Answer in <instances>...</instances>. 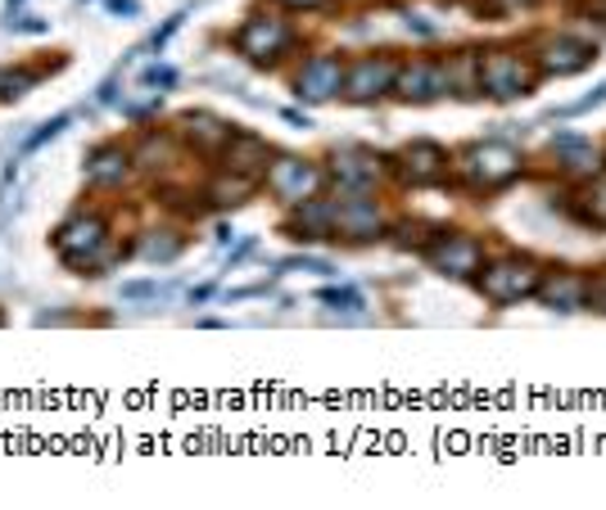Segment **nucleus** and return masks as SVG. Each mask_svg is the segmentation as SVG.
Returning a JSON list of instances; mask_svg holds the SVG:
<instances>
[{
	"mask_svg": "<svg viewBox=\"0 0 606 510\" xmlns=\"http://www.w3.org/2000/svg\"><path fill=\"white\" fill-rule=\"evenodd\" d=\"M525 177V154L507 140H470L461 150V181L476 186L480 194L507 190Z\"/></svg>",
	"mask_w": 606,
	"mask_h": 510,
	"instance_id": "nucleus-1",
	"label": "nucleus"
},
{
	"mask_svg": "<svg viewBox=\"0 0 606 510\" xmlns=\"http://www.w3.org/2000/svg\"><path fill=\"white\" fill-rule=\"evenodd\" d=\"M538 87V68L525 50L516 46H494L480 54V96L485 100H498V104H511L520 96H529Z\"/></svg>",
	"mask_w": 606,
	"mask_h": 510,
	"instance_id": "nucleus-2",
	"label": "nucleus"
},
{
	"mask_svg": "<svg viewBox=\"0 0 606 510\" xmlns=\"http://www.w3.org/2000/svg\"><path fill=\"white\" fill-rule=\"evenodd\" d=\"M538 280H544V267H538L529 253H503V258H489L476 276L480 294L494 303V308H511L520 299H534Z\"/></svg>",
	"mask_w": 606,
	"mask_h": 510,
	"instance_id": "nucleus-3",
	"label": "nucleus"
},
{
	"mask_svg": "<svg viewBox=\"0 0 606 510\" xmlns=\"http://www.w3.org/2000/svg\"><path fill=\"white\" fill-rule=\"evenodd\" d=\"M421 253L448 280H476L480 267L489 262L485 244L476 236H461V231H430V240L421 244Z\"/></svg>",
	"mask_w": 606,
	"mask_h": 510,
	"instance_id": "nucleus-4",
	"label": "nucleus"
},
{
	"mask_svg": "<svg viewBox=\"0 0 606 510\" xmlns=\"http://www.w3.org/2000/svg\"><path fill=\"white\" fill-rule=\"evenodd\" d=\"M389 236V212L376 194H340L335 199V240L376 244Z\"/></svg>",
	"mask_w": 606,
	"mask_h": 510,
	"instance_id": "nucleus-5",
	"label": "nucleus"
},
{
	"mask_svg": "<svg viewBox=\"0 0 606 510\" xmlns=\"http://www.w3.org/2000/svg\"><path fill=\"white\" fill-rule=\"evenodd\" d=\"M529 59L538 68V78H570V72H584L597 59V46L579 32H544L529 46Z\"/></svg>",
	"mask_w": 606,
	"mask_h": 510,
	"instance_id": "nucleus-6",
	"label": "nucleus"
},
{
	"mask_svg": "<svg viewBox=\"0 0 606 510\" xmlns=\"http://www.w3.org/2000/svg\"><path fill=\"white\" fill-rule=\"evenodd\" d=\"M105 217L100 212H78V217H69V222L59 227V236H54V249L69 258V267L73 271H100L109 258H100L96 249H105Z\"/></svg>",
	"mask_w": 606,
	"mask_h": 510,
	"instance_id": "nucleus-7",
	"label": "nucleus"
},
{
	"mask_svg": "<svg viewBox=\"0 0 606 510\" xmlns=\"http://www.w3.org/2000/svg\"><path fill=\"white\" fill-rule=\"evenodd\" d=\"M394 78H398V59H394V54L354 59V63L345 68V91H340V100H349V104H380L385 96H394Z\"/></svg>",
	"mask_w": 606,
	"mask_h": 510,
	"instance_id": "nucleus-8",
	"label": "nucleus"
},
{
	"mask_svg": "<svg viewBox=\"0 0 606 510\" xmlns=\"http://www.w3.org/2000/svg\"><path fill=\"white\" fill-rule=\"evenodd\" d=\"M385 159L362 150V144H345V150H330L326 159V181L340 186V194H371L380 186Z\"/></svg>",
	"mask_w": 606,
	"mask_h": 510,
	"instance_id": "nucleus-9",
	"label": "nucleus"
},
{
	"mask_svg": "<svg viewBox=\"0 0 606 510\" xmlns=\"http://www.w3.org/2000/svg\"><path fill=\"white\" fill-rule=\"evenodd\" d=\"M267 190H272L281 203H304V199H312V194H321V186H326V168H317V163H308V159H295V154H277L272 163H267Z\"/></svg>",
	"mask_w": 606,
	"mask_h": 510,
	"instance_id": "nucleus-10",
	"label": "nucleus"
},
{
	"mask_svg": "<svg viewBox=\"0 0 606 510\" xmlns=\"http://www.w3.org/2000/svg\"><path fill=\"white\" fill-rule=\"evenodd\" d=\"M290 46H295V32H290V23L277 19V14H254V19H245L240 32H236V50H240L249 63H277Z\"/></svg>",
	"mask_w": 606,
	"mask_h": 510,
	"instance_id": "nucleus-11",
	"label": "nucleus"
},
{
	"mask_svg": "<svg viewBox=\"0 0 606 510\" xmlns=\"http://www.w3.org/2000/svg\"><path fill=\"white\" fill-rule=\"evenodd\" d=\"M394 100H403V104H435V100H448L444 59H398Z\"/></svg>",
	"mask_w": 606,
	"mask_h": 510,
	"instance_id": "nucleus-12",
	"label": "nucleus"
},
{
	"mask_svg": "<svg viewBox=\"0 0 606 510\" xmlns=\"http://www.w3.org/2000/svg\"><path fill=\"white\" fill-rule=\"evenodd\" d=\"M345 59L340 54H317L304 63V72L295 78V96L308 104H326V100H340L345 91Z\"/></svg>",
	"mask_w": 606,
	"mask_h": 510,
	"instance_id": "nucleus-13",
	"label": "nucleus"
},
{
	"mask_svg": "<svg viewBox=\"0 0 606 510\" xmlns=\"http://www.w3.org/2000/svg\"><path fill=\"white\" fill-rule=\"evenodd\" d=\"M548 159L570 177V181H588V177H597L602 168H606V154L597 150V144L588 140V136H575V131H562V136H553V144H548Z\"/></svg>",
	"mask_w": 606,
	"mask_h": 510,
	"instance_id": "nucleus-14",
	"label": "nucleus"
},
{
	"mask_svg": "<svg viewBox=\"0 0 606 510\" xmlns=\"http://www.w3.org/2000/svg\"><path fill=\"white\" fill-rule=\"evenodd\" d=\"M398 163H403V181H413V186H435V181H448V172H453L448 150H444V144H435V140L403 144Z\"/></svg>",
	"mask_w": 606,
	"mask_h": 510,
	"instance_id": "nucleus-15",
	"label": "nucleus"
},
{
	"mask_svg": "<svg viewBox=\"0 0 606 510\" xmlns=\"http://www.w3.org/2000/svg\"><path fill=\"white\" fill-rule=\"evenodd\" d=\"M534 299L544 303L548 312H562V317H570V312H579L584 308V299H588V276L584 271H544V280H538V289H534Z\"/></svg>",
	"mask_w": 606,
	"mask_h": 510,
	"instance_id": "nucleus-16",
	"label": "nucleus"
},
{
	"mask_svg": "<svg viewBox=\"0 0 606 510\" xmlns=\"http://www.w3.org/2000/svg\"><path fill=\"white\" fill-rule=\"evenodd\" d=\"M286 236H290V240H304V244H326V240H335V199L312 194V199L295 203L290 222H286Z\"/></svg>",
	"mask_w": 606,
	"mask_h": 510,
	"instance_id": "nucleus-17",
	"label": "nucleus"
},
{
	"mask_svg": "<svg viewBox=\"0 0 606 510\" xmlns=\"http://www.w3.org/2000/svg\"><path fill=\"white\" fill-rule=\"evenodd\" d=\"M272 159H277V154L267 150V140H258V136H236V140L222 144V168L236 172V177L262 181V177H267V163H272Z\"/></svg>",
	"mask_w": 606,
	"mask_h": 510,
	"instance_id": "nucleus-18",
	"label": "nucleus"
},
{
	"mask_svg": "<svg viewBox=\"0 0 606 510\" xmlns=\"http://www.w3.org/2000/svg\"><path fill=\"white\" fill-rule=\"evenodd\" d=\"M480 54L485 50L466 46V50H453L444 59V82H448L453 100H480Z\"/></svg>",
	"mask_w": 606,
	"mask_h": 510,
	"instance_id": "nucleus-19",
	"label": "nucleus"
},
{
	"mask_svg": "<svg viewBox=\"0 0 606 510\" xmlns=\"http://www.w3.org/2000/svg\"><path fill=\"white\" fill-rule=\"evenodd\" d=\"M131 172H137V163H131V154L122 144H100V150L87 154V177L105 190H122L131 181Z\"/></svg>",
	"mask_w": 606,
	"mask_h": 510,
	"instance_id": "nucleus-20",
	"label": "nucleus"
},
{
	"mask_svg": "<svg viewBox=\"0 0 606 510\" xmlns=\"http://www.w3.org/2000/svg\"><path fill=\"white\" fill-rule=\"evenodd\" d=\"M254 190H258V181H254V177H236V172H222V177H209V190H205V199H209V208H218V212H231V208L249 203V199H254Z\"/></svg>",
	"mask_w": 606,
	"mask_h": 510,
	"instance_id": "nucleus-21",
	"label": "nucleus"
},
{
	"mask_svg": "<svg viewBox=\"0 0 606 510\" xmlns=\"http://www.w3.org/2000/svg\"><path fill=\"white\" fill-rule=\"evenodd\" d=\"M181 131L195 136L190 144H199V150H209V154H222V144L231 140V127H227L222 118H213V113H186V118H181Z\"/></svg>",
	"mask_w": 606,
	"mask_h": 510,
	"instance_id": "nucleus-22",
	"label": "nucleus"
},
{
	"mask_svg": "<svg viewBox=\"0 0 606 510\" xmlns=\"http://www.w3.org/2000/svg\"><path fill=\"white\" fill-rule=\"evenodd\" d=\"M579 212H584V222H593V227H606V172H597V177H588V186H584V203H579Z\"/></svg>",
	"mask_w": 606,
	"mask_h": 510,
	"instance_id": "nucleus-23",
	"label": "nucleus"
},
{
	"mask_svg": "<svg viewBox=\"0 0 606 510\" xmlns=\"http://www.w3.org/2000/svg\"><path fill=\"white\" fill-rule=\"evenodd\" d=\"M168 136H146L141 140V150L137 154H131V163H137L141 172H155V168H168Z\"/></svg>",
	"mask_w": 606,
	"mask_h": 510,
	"instance_id": "nucleus-24",
	"label": "nucleus"
},
{
	"mask_svg": "<svg viewBox=\"0 0 606 510\" xmlns=\"http://www.w3.org/2000/svg\"><path fill=\"white\" fill-rule=\"evenodd\" d=\"M177 253H181V236H172V231H155V236L141 240V258L146 262H172Z\"/></svg>",
	"mask_w": 606,
	"mask_h": 510,
	"instance_id": "nucleus-25",
	"label": "nucleus"
},
{
	"mask_svg": "<svg viewBox=\"0 0 606 510\" xmlns=\"http://www.w3.org/2000/svg\"><path fill=\"white\" fill-rule=\"evenodd\" d=\"M32 87H37L32 72H23V68H6V72H0V104H6V100H19V96H28Z\"/></svg>",
	"mask_w": 606,
	"mask_h": 510,
	"instance_id": "nucleus-26",
	"label": "nucleus"
},
{
	"mask_svg": "<svg viewBox=\"0 0 606 510\" xmlns=\"http://www.w3.org/2000/svg\"><path fill=\"white\" fill-rule=\"evenodd\" d=\"M118 299L122 303H150V299H163V289L155 280H131V284H118Z\"/></svg>",
	"mask_w": 606,
	"mask_h": 510,
	"instance_id": "nucleus-27",
	"label": "nucleus"
},
{
	"mask_svg": "<svg viewBox=\"0 0 606 510\" xmlns=\"http://www.w3.org/2000/svg\"><path fill=\"white\" fill-rule=\"evenodd\" d=\"M63 127H69V118H54V122L37 127V131H32V140H23V150H19V154H37V150H41V144H50V140H54V136H59Z\"/></svg>",
	"mask_w": 606,
	"mask_h": 510,
	"instance_id": "nucleus-28",
	"label": "nucleus"
},
{
	"mask_svg": "<svg viewBox=\"0 0 606 510\" xmlns=\"http://www.w3.org/2000/svg\"><path fill=\"white\" fill-rule=\"evenodd\" d=\"M317 299H321V303H330V308H349V312H358V308H362V294H358V289H321Z\"/></svg>",
	"mask_w": 606,
	"mask_h": 510,
	"instance_id": "nucleus-29",
	"label": "nucleus"
},
{
	"mask_svg": "<svg viewBox=\"0 0 606 510\" xmlns=\"http://www.w3.org/2000/svg\"><path fill=\"white\" fill-rule=\"evenodd\" d=\"M584 308H593V312L606 317V271H602V276H588V299H584Z\"/></svg>",
	"mask_w": 606,
	"mask_h": 510,
	"instance_id": "nucleus-30",
	"label": "nucleus"
},
{
	"mask_svg": "<svg viewBox=\"0 0 606 510\" xmlns=\"http://www.w3.org/2000/svg\"><path fill=\"white\" fill-rule=\"evenodd\" d=\"M172 82H177V72H172L168 63H155V68L146 72V87H163V91H168Z\"/></svg>",
	"mask_w": 606,
	"mask_h": 510,
	"instance_id": "nucleus-31",
	"label": "nucleus"
},
{
	"mask_svg": "<svg viewBox=\"0 0 606 510\" xmlns=\"http://www.w3.org/2000/svg\"><path fill=\"white\" fill-rule=\"evenodd\" d=\"M529 6H538V0H489V14H520V10H529Z\"/></svg>",
	"mask_w": 606,
	"mask_h": 510,
	"instance_id": "nucleus-32",
	"label": "nucleus"
},
{
	"mask_svg": "<svg viewBox=\"0 0 606 510\" xmlns=\"http://www.w3.org/2000/svg\"><path fill=\"white\" fill-rule=\"evenodd\" d=\"M286 267H295V271H312V276H330V262H317V258H290Z\"/></svg>",
	"mask_w": 606,
	"mask_h": 510,
	"instance_id": "nucleus-33",
	"label": "nucleus"
},
{
	"mask_svg": "<svg viewBox=\"0 0 606 510\" xmlns=\"http://www.w3.org/2000/svg\"><path fill=\"white\" fill-rule=\"evenodd\" d=\"M281 10H321V6H330V0H277Z\"/></svg>",
	"mask_w": 606,
	"mask_h": 510,
	"instance_id": "nucleus-34",
	"label": "nucleus"
},
{
	"mask_svg": "<svg viewBox=\"0 0 606 510\" xmlns=\"http://www.w3.org/2000/svg\"><path fill=\"white\" fill-rule=\"evenodd\" d=\"M109 10H113V14H127V19H131V14H137V0H109Z\"/></svg>",
	"mask_w": 606,
	"mask_h": 510,
	"instance_id": "nucleus-35",
	"label": "nucleus"
},
{
	"mask_svg": "<svg viewBox=\"0 0 606 510\" xmlns=\"http://www.w3.org/2000/svg\"><path fill=\"white\" fill-rule=\"evenodd\" d=\"M218 289L213 284H199V289H190V303H205V299H213Z\"/></svg>",
	"mask_w": 606,
	"mask_h": 510,
	"instance_id": "nucleus-36",
	"label": "nucleus"
},
{
	"mask_svg": "<svg viewBox=\"0 0 606 510\" xmlns=\"http://www.w3.org/2000/svg\"><path fill=\"white\" fill-rule=\"evenodd\" d=\"M281 118H286L290 127H308V113H295V109H281Z\"/></svg>",
	"mask_w": 606,
	"mask_h": 510,
	"instance_id": "nucleus-37",
	"label": "nucleus"
},
{
	"mask_svg": "<svg viewBox=\"0 0 606 510\" xmlns=\"http://www.w3.org/2000/svg\"><path fill=\"white\" fill-rule=\"evenodd\" d=\"M602 23H606V0H602Z\"/></svg>",
	"mask_w": 606,
	"mask_h": 510,
	"instance_id": "nucleus-38",
	"label": "nucleus"
}]
</instances>
